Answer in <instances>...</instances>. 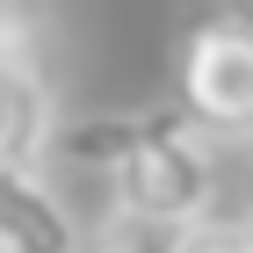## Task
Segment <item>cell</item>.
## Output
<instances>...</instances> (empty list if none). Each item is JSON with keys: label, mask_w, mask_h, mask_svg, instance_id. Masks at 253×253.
Returning a JSON list of instances; mask_svg holds the SVG:
<instances>
[{"label": "cell", "mask_w": 253, "mask_h": 253, "mask_svg": "<svg viewBox=\"0 0 253 253\" xmlns=\"http://www.w3.org/2000/svg\"><path fill=\"white\" fill-rule=\"evenodd\" d=\"M181 116L195 130H224V137H253V15L239 7H210L188 22L181 37Z\"/></svg>", "instance_id": "1"}, {"label": "cell", "mask_w": 253, "mask_h": 253, "mask_svg": "<svg viewBox=\"0 0 253 253\" xmlns=\"http://www.w3.org/2000/svg\"><path fill=\"white\" fill-rule=\"evenodd\" d=\"M116 217L130 224H152V232H188L210 217V195H217V174H210V152L195 123H174V130L145 137L116 174Z\"/></svg>", "instance_id": "2"}, {"label": "cell", "mask_w": 253, "mask_h": 253, "mask_svg": "<svg viewBox=\"0 0 253 253\" xmlns=\"http://www.w3.org/2000/svg\"><path fill=\"white\" fill-rule=\"evenodd\" d=\"M0 253H80V224L37 167H0Z\"/></svg>", "instance_id": "3"}, {"label": "cell", "mask_w": 253, "mask_h": 253, "mask_svg": "<svg viewBox=\"0 0 253 253\" xmlns=\"http://www.w3.org/2000/svg\"><path fill=\"white\" fill-rule=\"evenodd\" d=\"M174 123H188L181 109H123V116H65L51 123V152L73 159V167H101V174H116L123 159L145 145V137L174 130Z\"/></svg>", "instance_id": "4"}, {"label": "cell", "mask_w": 253, "mask_h": 253, "mask_svg": "<svg viewBox=\"0 0 253 253\" xmlns=\"http://www.w3.org/2000/svg\"><path fill=\"white\" fill-rule=\"evenodd\" d=\"M51 80L37 58H0V167H37V152L51 145Z\"/></svg>", "instance_id": "5"}, {"label": "cell", "mask_w": 253, "mask_h": 253, "mask_svg": "<svg viewBox=\"0 0 253 253\" xmlns=\"http://www.w3.org/2000/svg\"><path fill=\"white\" fill-rule=\"evenodd\" d=\"M174 253H253V217H203L174 232Z\"/></svg>", "instance_id": "6"}, {"label": "cell", "mask_w": 253, "mask_h": 253, "mask_svg": "<svg viewBox=\"0 0 253 253\" xmlns=\"http://www.w3.org/2000/svg\"><path fill=\"white\" fill-rule=\"evenodd\" d=\"M101 253H174V232H152V224L116 217V224H109V239H101Z\"/></svg>", "instance_id": "7"}]
</instances>
